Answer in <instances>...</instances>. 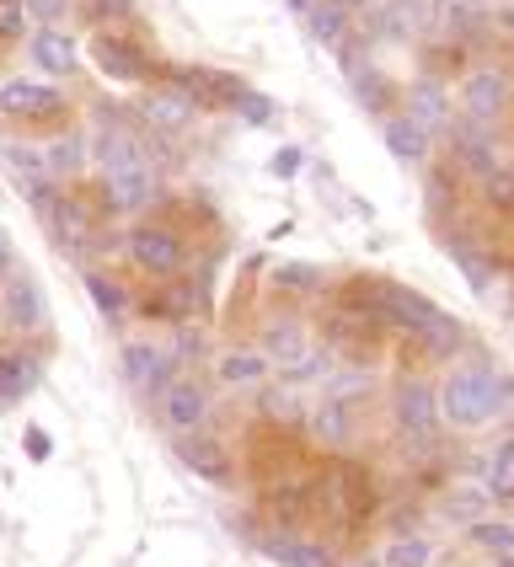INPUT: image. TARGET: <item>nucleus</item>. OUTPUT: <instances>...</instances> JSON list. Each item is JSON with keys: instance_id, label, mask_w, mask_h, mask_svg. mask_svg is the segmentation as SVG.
Returning a JSON list of instances; mask_svg holds the SVG:
<instances>
[{"instance_id": "nucleus-7", "label": "nucleus", "mask_w": 514, "mask_h": 567, "mask_svg": "<svg viewBox=\"0 0 514 567\" xmlns=\"http://www.w3.org/2000/svg\"><path fill=\"white\" fill-rule=\"evenodd\" d=\"M156 412H161V423H166L177 440H183V434H198V429L209 423V391H204V380L177 375L156 396Z\"/></svg>"}, {"instance_id": "nucleus-13", "label": "nucleus", "mask_w": 514, "mask_h": 567, "mask_svg": "<svg viewBox=\"0 0 514 567\" xmlns=\"http://www.w3.org/2000/svg\"><path fill=\"white\" fill-rule=\"evenodd\" d=\"M92 156L102 161V172H113V166H134V161H145V151H140V140H134V128H128V118H113V113H96Z\"/></svg>"}, {"instance_id": "nucleus-37", "label": "nucleus", "mask_w": 514, "mask_h": 567, "mask_svg": "<svg viewBox=\"0 0 514 567\" xmlns=\"http://www.w3.org/2000/svg\"><path fill=\"white\" fill-rule=\"evenodd\" d=\"M364 385H370L364 370H343V375L332 370L327 375V402H353V396H364Z\"/></svg>"}, {"instance_id": "nucleus-28", "label": "nucleus", "mask_w": 514, "mask_h": 567, "mask_svg": "<svg viewBox=\"0 0 514 567\" xmlns=\"http://www.w3.org/2000/svg\"><path fill=\"white\" fill-rule=\"evenodd\" d=\"M81 161H86V145L64 134V140H54V145H43V177H75Z\"/></svg>"}, {"instance_id": "nucleus-33", "label": "nucleus", "mask_w": 514, "mask_h": 567, "mask_svg": "<svg viewBox=\"0 0 514 567\" xmlns=\"http://www.w3.org/2000/svg\"><path fill=\"white\" fill-rule=\"evenodd\" d=\"M274 284L289 289V295H311V289H321V268L317 262H279V268H274Z\"/></svg>"}, {"instance_id": "nucleus-9", "label": "nucleus", "mask_w": 514, "mask_h": 567, "mask_svg": "<svg viewBox=\"0 0 514 567\" xmlns=\"http://www.w3.org/2000/svg\"><path fill=\"white\" fill-rule=\"evenodd\" d=\"M0 321L11 332H43L49 327V300H43L38 279H28V274H6L0 279Z\"/></svg>"}, {"instance_id": "nucleus-32", "label": "nucleus", "mask_w": 514, "mask_h": 567, "mask_svg": "<svg viewBox=\"0 0 514 567\" xmlns=\"http://www.w3.org/2000/svg\"><path fill=\"white\" fill-rule=\"evenodd\" d=\"M450 257H455V268H461V279L472 284V289H487L493 284V262H487V252H477V247H461V241H450Z\"/></svg>"}, {"instance_id": "nucleus-6", "label": "nucleus", "mask_w": 514, "mask_h": 567, "mask_svg": "<svg viewBox=\"0 0 514 567\" xmlns=\"http://www.w3.org/2000/svg\"><path fill=\"white\" fill-rule=\"evenodd\" d=\"M119 370H124V380L140 391V396H161V391L177 380V370H183V364H177L166 348L145 343V338H128L124 353H119Z\"/></svg>"}, {"instance_id": "nucleus-15", "label": "nucleus", "mask_w": 514, "mask_h": 567, "mask_svg": "<svg viewBox=\"0 0 514 567\" xmlns=\"http://www.w3.org/2000/svg\"><path fill=\"white\" fill-rule=\"evenodd\" d=\"M28 54H32V64H43V75H60V81L81 70V43L64 28H38L28 38Z\"/></svg>"}, {"instance_id": "nucleus-24", "label": "nucleus", "mask_w": 514, "mask_h": 567, "mask_svg": "<svg viewBox=\"0 0 514 567\" xmlns=\"http://www.w3.org/2000/svg\"><path fill=\"white\" fill-rule=\"evenodd\" d=\"M408 118H413L418 128H445L450 124V96H445V86L440 81H418L413 92H408V107H402Z\"/></svg>"}, {"instance_id": "nucleus-3", "label": "nucleus", "mask_w": 514, "mask_h": 567, "mask_svg": "<svg viewBox=\"0 0 514 567\" xmlns=\"http://www.w3.org/2000/svg\"><path fill=\"white\" fill-rule=\"evenodd\" d=\"M124 252L134 268H145V274H156V279H177L183 274V236L177 230H166V225H134L124 236Z\"/></svg>"}, {"instance_id": "nucleus-4", "label": "nucleus", "mask_w": 514, "mask_h": 567, "mask_svg": "<svg viewBox=\"0 0 514 567\" xmlns=\"http://www.w3.org/2000/svg\"><path fill=\"white\" fill-rule=\"evenodd\" d=\"M391 417H397V429H402L408 440H429V434L440 429V385H429L423 375L397 380V391H391Z\"/></svg>"}, {"instance_id": "nucleus-17", "label": "nucleus", "mask_w": 514, "mask_h": 567, "mask_svg": "<svg viewBox=\"0 0 514 567\" xmlns=\"http://www.w3.org/2000/svg\"><path fill=\"white\" fill-rule=\"evenodd\" d=\"M268 375H274V364H268L263 348H225L215 359V380L230 385V391H257Z\"/></svg>"}, {"instance_id": "nucleus-52", "label": "nucleus", "mask_w": 514, "mask_h": 567, "mask_svg": "<svg viewBox=\"0 0 514 567\" xmlns=\"http://www.w3.org/2000/svg\"><path fill=\"white\" fill-rule=\"evenodd\" d=\"M510 321H514V311H510Z\"/></svg>"}, {"instance_id": "nucleus-50", "label": "nucleus", "mask_w": 514, "mask_h": 567, "mask_svg": "<svg viewBox=\"0 0 514 567\" xmlns=\"http://www.w3.org/2000/svg\"><path fill=\"white\" fill-rule=\"evenodd\" d=\"M353 567H381V563H353Z\"/></svg>"}, {"instance_id": "nucleus-30", "label": "nucleus", "mask_w": 514, "mask_h": 567, "mask_svg": "<svg viewBox=\"0 0 514 567\" xmlns=\"http://www.w3.org/2000/svg\"><path fill=\"white\" fill-rule=\"evenodd\" d=\"M86 295L96 300V311L107 316V321L128 311V289H119V284L107 279V274H96V268H86Z\"/></svg>"}, {"instance_id": "nucleus-42", "label": "nucleus", "mask_w": 514, "mask_h": 567, "mask_svg": "<svg viewBox=\"0 0 514 567\" xmlns=\"http://www.w3.org/2000/svg\"><path fill=\"white\" fill-rule=\"evenodd\" d=\"M11 262H17V247H11V236H6V230H0V274H17V268H11Z\"/></svg>"}, {"instance_id": "nucleus-40", "label": "nucleus", "mask_w": 514, "mask_h": 567, "mask_svg": "<svg viewBox=\"0 0 514 567\" xmlns=\"http://www.w3.org/2000/svg\"><path fill=\"white\" fill-rule=\"evenodd\" d=\"M241 118H247V124H268V118H274V102L247 92V102H241Z\"/></svg>"}, {"instance_id": "nucleus-5", "label": "nucleus", "mask_w": 514, "mask_h": 567, "mask_svg": "<svg viewBox=\"0 0 514 567\" xmlns=\"http://www.w3.org/2000/svg\"><path fill=\"white\" fill-rule=\"evenodd\" d=\"M510 107H514V81L504 70H472V75L461 81V118L493 128Z\"/></svg>"}, {"instance_id": "nucleus-44", "label": "nucleus", "mask_w": 514, "mask_h": 567, "mask_svg": "<svg viewBox=\"0 0 514 567\" xmlns=\"http://www.w3.org/2000/svg\"><path fill=\"white\" fill-rule=\"evenodd\" d=\"M498 391H504V408L514 402V375H498Z\"/></svg>"}, {"instance_id": "nucleus-2", "label": "nucleus", "mask_w": 514, "mask_h": 567, "mask_svg": "<svg viewBox=\"0 0 514 567\" xmlns=\"http://www.w3.org/2000/svg\"><path fill=\"white\" fill-rule=\"evenodd\" d=\"M92 60L102 64V75H113V81H124V86H134V81H151L156 75V60H151V49L140 43V38H128V28H102L92 32Z\"/></svg>"}, {"instance_id": "nucleus-11", "label": "nucleus", "mask_w": 514, "mask_h": 567, "mask_svg": "<svg viewBox=\"0 0 514 567\" xmlns=\"http://www.w3.org/2000/svg\"><path fill=\"white\" fill-rule=\"evenodd\" d=\"M450 156H455V166L477 172V183L487 177V172H498V166H504L498 145H493V128L472 124V118H455V124H450Z\"/></svg>"}, {"instance_id": "nucleus-19", "label": "nucleus", "mask_w": 514, "mask_h": 567, "mask_svg": "<svg viewBox=\"0 0 514 567\" xmlns=\"http://www.w3.org/2000/svg\"><path fill=\"white\" fill-rule=\"evenodd\" d=\"M321 504H327V514L349 519V514H364V508L376 504V493H370L364 472H327V482H321Z\"/></svg>"}, {"instance_id": "nucleus-34", "label": "nucleus", "mask_w": 514, "mask_h": 567, "mask_svg": "<svg viewBox=\"0 0 514 567\" xmlns=\"http://www.w3.org/2000/svg\"><path fill=\"white\" fill-rule=\"evenodd\" d=\"M482 198H487V209H498V215H510L514 209V172H487L482 177Z\"/></svg>"}, {"instance_id": "nucleus-41", "label": "nucleus", "mask_w": 514, "mask_h": 567, "mask_svg": "<svg viewBox=\"0 0 514 567\" xmlns=\"http://www.w3.org/2000/svg\"><path fill=\"white\" fill-rule=\"evenodd\" d=\"M22 444H28V461H49V455H54V440H49L38 423L28 429V440H22Z\"/></svg>"}, {"instance_id": "nucleus-18", "label": "nucleus", "mask_w": 514, "mask_h": 567, "mask_svg": "<svg viewBox=\"0 0 514 567\" xmlns=\"http://www.w3.org/2000/svg\"><path fill=\"white\" fill-rule=\"evenodd\" d=\"M257 348L268 353V364H279V370H295V364H300V359L311 353V338H306V327H300V321L279 316V321H268V327H263Z\"/></svg>"}, {"instance_id": "nucleus-14", "label": "nucleus", "mask_w": 514, "mask_h": 567, "mask_svg": "<svg viewBox=\"0 0 514 567\" xmlns=\"http://www.w3.org/2000/svg\"><path fill=\"white\" fill-rule=\"evenodd\" d=\"M172 450H177V461H183L193 476H204V482H215V487H230V455H225L220 440H209V434H183Z\"/></svg>"}, {"instance_id": "nucleus-21", "label": "nucleus", "mask_w": 514, "mask_h": 567, "mask_svg": "<svg viewBox=\"0 0 514 567\" xmlns=\"http://www.w3.org/2000/svg\"><path fill=\"white\" fill-rule=\"evenodd\" d=\"M193 96L188 92H177V86H161V92L145 96V118L161 128V134H177V128H188L193 124Z\"/></svg>"}, {"instance_id": "nucleus-39", "label": "nucleus", "mask_w": 514, "mask_h": 567, "mask_svg": "<svg viewBox=\"0 0 514 567\" xmlns=\"http://www.w3.org/2000/svg\"><path fill=\"white\" fill-rule=\"evenodd\" d=\"M28 6V17H38V22H60L64 11H70V0H22Z\"/></svg>"}, {"instance_id": "nucleus-29", "label": "nucleus", "mask_w": 514, "mask_h": 567, "mask_svg": "<svg viewBox=\"0 0 514 567\" xmlns=\"http://www.w3.org/2000/svg\"><path fill=\"white\" fill-rule=\"evenodd\" d=\"M440 508L455 525H477V519H487V493L482 487H450V498Z\"/></svg>"}, {"instance_id": "nucleus-23", "label": "nucleus", "mask_w": 514, "mask_h": 567, "mask_svg": "<svg viewBox=\"0 0 514 567\" xmlns=\"http://www.w3.org/2000/svg\"><path fill=\"white\" fill-rule=\"evenodd\" d=\"M263 557H274L279 567H338L332 551L321 540H306V536H274L263 540Z\"/></svg>"}, {"instance_id": "nucleus-38", "label": "nucleus", "mask_w": 514, "mask_h": 567, "mask_svg": "<svg viewBox=\"0 0 514 567\" xmlns=\"http://www.w3.org/2000/svg\"><path fill=\"white\" fill-rule=\"evenodd\" d=\"M28 6L22 0H0V43H17V38H28Z\"/></svg>"}, {"instance_id": "nucleus-20", "label": "nucleus", "mask_w": 514, "mask_h": 567, "mask_svg": "<svg viewBox=\"0 0 514 567\" xmlns=\"http://www.w3.org/2000/svg\"><path fill=\"white\" fill-rule=\"evenodd\" d=\"M306 429H311V440L327 444V450H349L353 444V408L349 402H317V408L306 412Z\"/></svg>"}, {"instance_id": "nucleus-8", "label": "nucleus", "mask_w": 514, "mask_h": 567, "mask_svg": "<svg viewBox=\"0 0 514 567\" xmlns=\"http://www.w3.org/2000/svg\"><path fill=\"white\" fill-rule=\"evenodd\" d=\"M156 172H151V161H134V166H113V172H102V204L107 209H119V215H140V209H151L156 204Z\"/></svg>"}, {"instance_id": "nucleus-27", "label": "nucleus", "mask_w": 514, "mask_h": 567, "mask_svg": "<svg viewBox=\"0 0 514 567\" xmlns=\"http://www.w3.org/2000/svg\"><path fill=\"white\" fill-rule=\"evenodd\" d=\"M466 540L482 546V551H493V557H514V525L510 519H477V525H466Z\"/></svg>"}, {"instance_id": "nucleus-12", "label": "nucleus", "mask_w": 514, "mask_h": 567, "mask_svg": "<svg viewBox=\"0 0 514 567\" xmlns=\"http://www.w3.org/2000/svg\"><path fill=\"white\" fill-rule=\"evenodd\" d=\"M172 86L188 92L193 107H241L247 102V86L236 75H215V70H177Z\"/></svg>"}, {"instance_id": "nucleus-48", "label": "nucleus", "mask_w": 514, "mask_h": 567, "mask_svg": "<svg viewBox=\"0 0 514 567\" xmlns=\"http://www.w3.org/2000/svg\"><path fill=\"white\" fill-rule=\"evenodd\" d=\"M498 567H514V557H498Z\"/></svg>"}, {"instance_id": "nucleus-22", "label": "nucleus", "mask_w": 514, "mask_h": 567, "mask_svg": "<svg viewBox=\"0 0 514 567\" xmlns=\"http://www.w3.org/2000/svg\"><path fill=\"white\" fill-rule=\"evenodd\" d=\"M381 140H386V151L397 161H423L429 156V128H418L408 113H391V118H381Z\"/></svg>"}, {"instance_id": "nucleus-25", "label": "nucleus", "mask_w": 514, "mask_h": 567, "mask_svg": "<svg viewBox=\"0 0 514 567\" xmlns=\"http://www.w3.org/2000/svg\"><path fill=\"white\" fill-rule=\"evenodd\" d=\"M306 22H311V38H317V43H332V49L349 43V6H343V0H317V6L306 11Z\"/></svg>"}, {"instance_id": "nucleus-26", "label": "nucleus", "mask_w": 514, "mask_h": 567, "mask_svg": "<svg viewBox=\"0 0 514 567\" xmlns=\"http://www.w3.org/2000/svg\"><path fill=\"white\" fill-rule=\"evenodd\" d=\"M440 563V546L429 536H397V540H386V551H381V567H434Z\"/></svg>"}, {"instance_id": "nucleus-36", "label": "nucleus", "mask_w": 514, "mask_h": 567, "mask_svg": "<svg viewBox=\"0 0 514 567\" xmlns=\"http://www.w3.org/2000/svg\"><path fill=\"white\" fill-rule=\"evenodd\" d=\"M349 86H353V96H359L364 107H376V113H381V107H386V96H391V86H386L381 75H370V70H353V75H349Z\"/></svg>"}, {"instance_id": "nucleus-31", "label": "nucleus", "mask_w": 514, "mask_h": 567, "mask_svg": "<svg viewBox=\"0 0 514 567\" xmlns=\"http://www.w3.org/2000/svg\"><path fill=\"white\" fill-rule=\"evenodd\" d=\"M487 498H514V440H504L487 461Z\"/></svg>"}, {"instance_id": "nucleus-46", "label": "nucleus", "mask_w": 514, "mask_h": 567, "mask_svg": "<svg viewBox=\"0 0 514 567\" xmlns=\"http://www.w3.org/2000/svg\"><path fill=\"white\" fill-rule=\"evenodd\" d=\"M504 32H510V38H514V6H510V11H504Z\"/></svg>"}, {"instance_id": "nucleus-1", "label": "nucleus", "mask_w": 514, "mask_h": 567, "mask_svg": "<svg viewBox=\"0 0 514 567\" xmlns=\"http://www.w3.org/2000/svg\"><path fill=\"white\" fill-rule=\"evenodd\" d=\"M498 412H504V391H498V375L487 364H461L440 385V417L450 429H482Z\"/></svg>"}, {"instance_id": "nucleus-47", "label": "nucleus", "mask_w": 514, "mask_h": 567, "mask_svg": "<svg viewBox=\"0 0 514 567\" xmlns=\"http://www.w3.org/2000/svg\"><path fill=\"white\" fill-rule=\"evenodd\" d=\"M504 172H514V151H510V156H504Z\"/></svg>"}, {"instance_id": "nucleus-43", "label": "nucleus", "mask_w": 514, "mask_h": 567, "mask_svg": "<svg viewBox=\"0 0 514 567\" xmlns=\"http://www.w3.org/2000/svg\"><path fill=\"white\" fill-rule=\"evenodd\" d=\"M295 166H300V151H285V156L274 161V172H279V177H289V172H295Z\"/></svg>"}, {"instance_id": "nucleus-51", "label": "nucleus", "mask_w": 514, "mask_h": 567, "mask_svg": "<svg viewBox=\"0 0 514 567\" xmlns=\"http://www.w3.org/2000/svg\"><path fill=\"white\" fill-rule=\"evenodd\" d=\"M510 284H514V262H510Z\"/></svg>"}, {"instance_id": "nucleus-49", "label": "nucleus", "mask_w": 514, "mask_h": 567, "mask_svg": "<svg viewBox=\"0 0 514 567\" xmlns=\"http://www.w3.org/2000/svg\"><path fill=\"white\" fill-rule=\"evenodd\" d=\"M461 6H487V0H461Z\"/></svg>"}, {"instance_id": "nucleus-35", "label": "nucleus", "mask_w": 514, "mask_h": 567, "mask_svg": "<svg viewBox=\"0 0 514 567\" xmlns=\"http://www.w3.org/2000/svg\"><path fill=\"white\" fill-rule=\"evenodd\" d=\"M263 412H268L274 423H300V396H295V385H274V391H263Z\"/></svg>"}, {"instance_id": "nucleus-10", "label": "nucleus", "mask_w": 514, "mask_h": 567, "mask_svg": "<svg viewBox=\"0 0 514 567\" xmlns=\"http://www.w3.org/2000/svg\"><path fill=\"white\" fill-rule=\"evenodd\" d=\"M64 107V92L49 81H0V118H54Z\"/></svg>"}, {"instance_id": "nucleus-16", "label": "nucleus", "mask_w": 514, "mask_h": 567, "mask_svg": "<svg viewBox=\"0 0 514 567\" xmlns=\"http://www.w3.org/2000/svg\"><path fill=\"white\" fill-rule=\"evenodd\" d=\"M38 380H43V359L38 353H28V348L0 353V412L11 408V402H28L32 391H38Z\"/></svg>"}, {"instance_id": "nucleus-45", "label": "nucleus", "mask_w": 514, "mask_h": 567, "mask_svg": "<svg viewBox=\"0 0 514 567\" xmlns=\"http://www.w3.org/2000/svg\"><path fill=\"white\" fill-rule=\"evenodd\" d=\"M311 6H317V0H289V11H300V17H306Z\"/></svg>"}]
</instances>
